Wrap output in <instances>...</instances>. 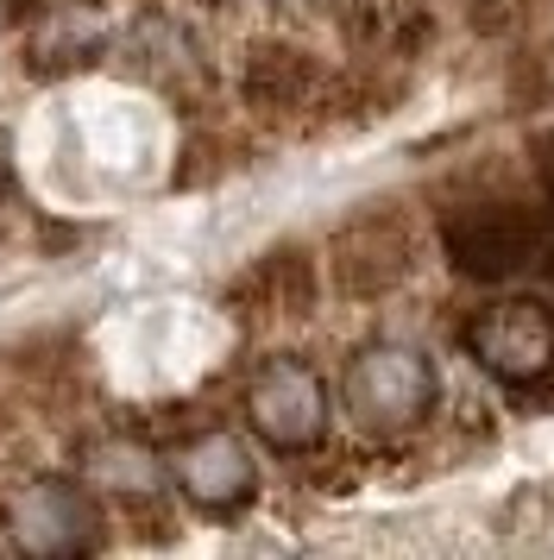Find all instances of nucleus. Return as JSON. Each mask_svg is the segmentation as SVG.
<instances>
[{
    "label": "nucleus",
    "mask_w": 554,
    "mask_h": 560,
    "mask_svg": "<svg viewBox=\"0 0 554 560\" xmlns=\"http://www.w3.org/2000/svg\"><path fill=\"white\" fill-rule=\"evenodd\" d=\"M542 221L523 202H504V196H478L441 214V253L460 278L473 283H504L529 271L542 258Z\"/></svg>",
    "instance_id": "2"
},
{
    "label": "nucleus",
    "mask_w": 554,
    "mask_h": 560,
    "mask_svg": "<svg viewBox=\"0 0 554 560\" xmlns=\"http://www.w3.org/2000/svg\"><path fill=\"white\" fill-rule=\"evenodd\" d=\"M535 177H542V189L554 196V132H542V139H535Z\"/></svg>",
    "instance_id": "12"
},
{
    "label": "nucleus",
    "mask_w": 554,
    "mask_h": 560,
    "mask_svg": "<svg viewBox=\"0 0 554 560\" xmlns=\"http://www.w3.org/2000/svg\"><path fill=\"white\" fill-rule=\"evenodd\" d=\"M460 340L478 359V372H492L510 390H529V384L554 378V315L535 296H498V303H485L460 328Z\"/></svg>",
    "instance_id": "3"
},
{
    "label": "nucleus",
    "mask_w": 554,
    "mask_h": 560,
    "mask_svg": "<svg viewBox=\"0 0 554 560\" xmlns=\"http://www.w3.org/2000/svg\"><path fill=\"white\" fill-rule=\"evenodd\" d=\"M240 95L258 114H302L322 95V57L290 38H258L240 63Z\"/></svg>",
    "instance_id": "8"
},
{
    "label": "nucleus",
    "mask_w": 554,
    "mask_h": 560,
    "mask_svg": "<svg viewBox=\"0 0 554 560\" xmlns=\"http://www.w3.org/2000/svg\"><path fill=\"white\" fill-rule=\"evenodd\" d=\"M45 13V0H0V32H25Z\"/></svg>",
    "instance_id": "11"
},
{
    "label": "nucleus",
    "mask_w": 554,
    "mask_h": 560,
    "mask_svg": "<svg viewBox=\"0 0 554 560\" xmlns=\"http://www.w3.org/2000/svg\"><path fill=\"white\" fill-rule=\"evenodd\" d=\"M233 315H309L315 308V253L309 246H272L227 283Z\"/></svg>",
    "instance_id": "9"
},
{
    "label": "nucleus",
    "mask_w": 554,
    "mask_h": 560,
    "mask_svg": "<svg viewBox=\"0 0 554 560\" xmlns=\"http://www.w3.org/2000/svg\"><path fill=\"white\" fill-rule=\"evenodd\" d=\"M0 529H7V541L20 555H38V560L82 555V548H95V535H101L95 491L76 479H25L0 504Z\"/></svg>",
    "instance_id": "4"
},
{
    "label": "nucleus",
    "mask_w": 554,
    "mask_h": 560,
    "mask_svg": "<svg viewBox=\"0 0 554 560\" xmlns=\"http://www.w3.org/2000/svg\"><path fill=\"white\" fill-rule=\"evenodd\" d=\"M0 429H7V397H0Z\"/></svg>",
    "instance_id": "13"
},
{
    "label": "nucleus",
    "mask_w": 554,
    "mask_h": 560,
    "mask_svg": "<svg viewBox=\"0 0 554 560\" xmlns=\"http://www.w3.org/2000/svg\"><path fill=\"white\" fill-rule=\"evenodd\" d=\"M171 479L196 510L227 516V510L252 504V491H258V459H252V447L240 434L208 429V434H189L171 454Z\"/></svg>",
    "instance_id": "7"
},
{
    "label": "nucleus",
    "mask_w": 554,
    "mask_h": 560,
    "mask_svg": "<svg viewBox=\"0 0 554 560\" xmlns=\"http://www.w3.org/2000/svg\"><path fill=\"white\" fill-rule=\"evenodd\" d=\"M101 51V13L95 0H70V7H57L38 20L32 32V51H25V70L32 77H64L76 63H89Z\"/></svg>",
    "instance_id": "10"
},
{
    "label": "nucleus",
    "mask_w": 554,
    "mask_h": 560,
    "mask_svg": "<svg viewBox=\"0 0 554 560\" xmlns=\"http://www.w3.org/2000/svg\"><path fill=\"white\" fill-rule=\"evenodd\" d=\"M435 365L423 347H403V340H372L347 359V378H341V404L359 429L372 434H403L416 429L428 409H435Z\"/></svg>",
    "instance_id": "1"
},
{
    "label": "nucleus",
    "mask_w": 554,
    "mask_h": 560,
    "mask_svg": "<svg viewBox=\"0 0 554 560\" xmlns=\"http://www.w3.org/2000/svg\"><path fill=\"white\" fill-rule=\"evenodd\" d=\"M409 265H416V228L397 208L353 214L347 228L334 233V246H327V271H334V290L347 303H372L384 290H397L409 278Z\"/></svg>",
    "instance_id": "6"
},
{
    "label": "nucleus",
    "mask_w": 554,
    "mask_h": 560,
    "mask_svg": "<svg viewBox=\"0 0 554 560\" xmlns=\"http://www.w3.org/2000/svg\"><path fill=\"white\" fill-rule=\"evenodd\" d=\"M246 422L277 454H309L327 434V384L302 359H272L246 384Z\"/></svg>",
    "instance_id": "5"
}]
</instances>
